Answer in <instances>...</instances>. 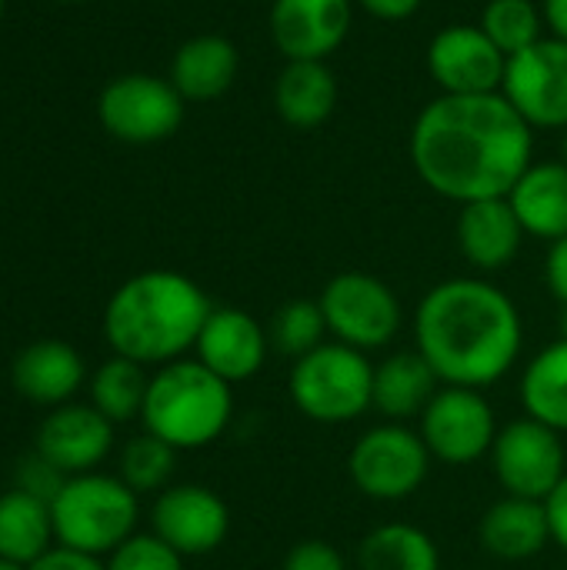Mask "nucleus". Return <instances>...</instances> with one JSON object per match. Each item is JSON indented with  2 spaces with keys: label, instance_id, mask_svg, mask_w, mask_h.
<instances>
[{
  "label": "nucleus",
  "instance_id": "nucleus-44",
  "mask_svg": "<svg viewBox=\"0 0 567 570\" xmlns=\"http://www.w3.org/2000/svg\"><path fill=\"white\" fill-rule=\"evenodd\" d=\"M0 17H3V0H0Z\"/></svg>",
  "mask_w": 567,
  "mask_h": 570
},
{
  "label": "nucleus",
  "instance_id": "nucleus-26",
  "mask_svg": "<svg viewBox=\"0 0 567 570\" xmlns=\"http://www.w3.org/2000/svg\"><path fill=\"white\" fill-rule=\"evenodd\" d=\"M521 407L528 417L567 434V337H558L521 374Z\"/></svg>",
  "mask_w": 567,
  "mask_h": 570
},
{
  "label": "nucleus",
  "instance_id": "nucleus-33",
  "mask_svg": "<svg viewBox=\"0 0 567 570\" xmlns=\"http://www.w3.org/2000/svg\"><path fill=\"white\" fill-rule=\"evenodd\" d=\"M63 481H67V474L57 471V468H53L47 458H40L37 451H30V454L17 464V471H13V488L27 491V494L40 498V501H47V504L57 498V491L63 488Z\"/></svg>",
  "mask_w": 567,
  "mask_h": 570
},
{
  "label": "nucleus",
  "instance_id": "nucleus-42",
  "mask_svg": "<svg viewBox=\"0 0 567 570\" xmlns=\"http://www.w3.org/2000/svg\"><path fill=\"white\" fill-rule=\"evenodd\" d=\"M561 160L567 164V127H565V137H561Z\"/></svg>",
  "mask_w": 567,
  "mask_h": 570
},
{
  "label": "nucleus",
  "instance_id": "nucleus-32",
  "mask_svg": "<svg viewBox=\"0 0 567 570\" xmlns=\"http://www.w3.org/2000/svg\"><path fill=\"white\" fill-rule=\"evenodd\" d=\"M107 570H184V558L157 534H134L107 554Z\"/></svg>",
  "mask_w": 567,
  "mask_h": 570
},
{
  "label": "nucleus",
  "instance_id": "nucleus-9",
  "mask_svg": "<svg viewBox=\"0 0 567 570\" xmlns=\"http://www.w3.org/2000/svg\"><path fill=\"white\" fill-rule=\"evenodd\" d=\"M184 107L187 100L170 80L154 73H124L104 87L97 117L104 130L124 144H157L177 134Z\"/></svg>",
  "mask_w": 567,
  "mask_h": 570
},
{
  "label": "nucleus",
  "instance_id": "nucleus-7",
  "mask_svg": "<svg viewBox=\"0 0 567 570\" xmlns=\"http://www.w3.org/2000/svg\"><path fill=\"white\" fill-rule=\"evenodd\" d=\"M328 334L354 351H381L388 347L404 324V311L398 294L374 274L341 271L334 274L317 297Z\"/></svg>",
  "mask_w": 567,
  "mask_h": 570
},
{
  "label": "nucleus",
  "instance_id": "nucleus-11",
  "mask_svg": "<svg viewBox=\"0 0 567 570\" xmlns=\"http://www.w3.org/2000/svg\"><path fill=\"white\" fill-rule=\"evenodd\" d=\"M491 464L505 494L548 501L567 474L565 441L555 428L525 414L498 431Z\"/></svg>",
  "mask_w": 567,
  "mask_h": 570
},
{
  "label": "nucleus",
  "instance_id": "nucleus-39",
  "mask_svg": "<svg viewBox=\"0 0 567 570\" xmlns=\"http://www.w3.org/2000/svg\"><path fill=\"white\" fill-rule=\"evenodd\" d=\"M541 13H545L548 33L567 40V0H541Z\"/></svg>",
  "mask_w": 567,
  "mask_h": 570
},
{
  "label": "nucleus",
  "instance_id": "nucleus-10",
  "mask_svg": "<svg viewBox=\"0 0 567 570\" xmlns=\"http://www.w3.org/2000/svg\"><path fill=\"white\" fill-rule=\"evenodd\" d=\"M418 421H421L418 434L431 451V458L451 468H465L491 454L495 438L501 431L495 421V407L481 391L451 387V384H444L434 394V401L424 407Z\"/></svg>",
  "mask_w": 567,
  "mask_h": 570
},
{
  "label": "nucleus",
  "instance_id": "nucleus-28",
  "mask_svg": "<svg viewBox=\"0 0 567 570\" xmlns=\"http://www.w3.org/2000/svg\"><path fill=\"white\" fill-rule=\"evenodd\" d=\"M147 387H150V377L144 371V364L137 361H127V357H110L104 361L90 381H87V391H90V404L110 421V424H127V421H137L144 414V401H147Z\"/></svg>",
  "mask_w": 567,
  "mask_h": 570
},
{
  "label": "nucleus",
  "instance_id": "nucleus-40",
  "mask_svg": "<svg viewBox=\"0 0 567 570\" xmlns=\"http://www.w3.org/2000/svg\"><path fill=\"white\" fill-rule=\"evenodd\" d=\"M0 570H27L23 564H13V561H7V558H0Z\"/></svg>",
  "mask_w": 567,
  "mask_h": 570
},
{
  "label": "nucleus",
  "instance_id": "nucleus-34",
  "mask_svg": "<svg viewBox=\"0 0 567 570\" xmlns=\"http://www.w3.org/2000/svg\"><path fill=\"white\" fill-rule=\"evenodd\" d=\"M281 570H348V561L331 541L311 538V541H301L287 551Z\"/></svg>",
  "mask_w": 567,
  "mask_h": 570
},
{
  "label": "nucleus",
  "instance_id": "nucleus-37",
  "mask_svg": "<svg viewBox=\"0 0 567 570\" xmlns=\"http://www.w3.org/2000/svg\"><path fill=\"white\" fill-rule=\"evenodd\" d=\"M548 508V524H551V541L567 551V474L565 481L551 491V498L545 501Z\"/></svg>",
  "mask_w": 567,
  "mask_h": 570
},
{
  "label": "nucleus",
  "instance_id": "nucleus-3",
  "mask_svg": "<svg viewBox=\"0 0 567 570\" xmlns=\"http://www.w3.org/2000/svg\"><path fill=\"white\" fill-rule=\"evenodd\" d=\"M211 311L207 294L187 274L144 271L110 294L104 337L117 357L164 367L194 351Z\"/></svg>",
  "mask_w": 567,
  "mask_h": 570
},
{
  "label": "nucleus",
  "instance_id": "nucleus-25",
  "mask_svg": "<svg viewBox=\"0 0 567 570\" xmlns=\"http://www.w3.org/2000/svg\"><path fill=\"white\" fill-rule=\"evenodd\" d=\"M50 548H57L50 504L20 488L3 491L0 494V558L30 568Z\"/></svg>",
  "mask_w": 567,
  "mask_h": 570
},
{
  "label": "nucleus",
  "instance_id": "nucleus-14",
  "mask_svg": "<svg viewBox=\"0 0 567 570\" xmlns=\"http://www.w3.org/2000/svg\"><path fill=\"white\" fill-rule=\"evenodd\" d=\"M231 531L227 504L204 484H170L154 498L150 534L170 544L180 558L214 554Z\"/></svg>",
  "mask_w": 567,
  "mask_h": 570
},
{
  "label": "nucleus",
  "instance_id": "nucleus-27",
  "mask_svg": "<svg viewBox=\"0 0 567 570\" xmlns=\"http://www.w3.org/2000/svg\"><path fill=\"white\" fill-rule=\"evenodd\" d=\"M361 570H441L434 538L414 524H381L358 548Z\"/></svg>",
  "mask_w": 567,
  "mask_h": 570
},
{
  "label": "nucleus",
  "instance_id": "nucleus-23",
  "mask_svg": "<svg viewBox=\"0 0 567 570\" xmlns=\"http://www.w3.org/2000/svg\"><path fill=\"white\" fill-rule=\"evenodd\" d=\"M521 227L528 237H541L548 244L567 237V164L565 160H538L531 164L515 190L508 194Z\"/></svg>",
  "mask_w": 567,
  "mask_h": 570
},
{
  "label": "nucleus",
  "instance_id": "nucleus-6",
  "mask_svg": "<svg viewBox=\"0 0 567 570\" xmlns=\"http://www.w3.org/2000/svg\"><path fill=\"white\" fill-rule=\"evenodd\" d=\"M287 391L294 407L317 424H348L374 404V364L364 351L324 341L291 364Z\"/></svg>",
  "mask_w": 567,
  "mask_h": 570
},
{
  "label": "nucleus",
  "instance_id": "nucleus-35",
  "mask_svg": "<svg viewBox=\"0 0 567 570\" xmlns=\"http://www.w3.org/2000/svg\"><path fill=\"white\" fill-rule=\"evenodd\" d=\"M27 570H107V564L94 554H80L70 548H50L40 561H33Z\"/></svg>",
  "mask_w": 567,
  "mask_h": 570
},
{
  "label": "nucleus",
  "instance_id": "nucleus-15",
  "mask_svg": "<svg viewBox=\"0 0 567 570\" xmlns=\"http://www.w3.org/2000/svg\"><path fill=\"white\" fill-rule=\"evenodd\" d=\"M354 0H271L267 30L284 60H328L344 47Z\"/></svg>",
  "mask_w": 567,
  "mask_h": 570
},
{
  "label": "nucleus",
  "instance_id": "nucleus-21",
  "mask_svg": "<svg viewBox=\"0 0 567 570\" xmlns=\"http://www.w3.org/2000/svg\"><path fill=\"white\" fill-rule=\"evenodd\" d=\"M481 548L498 561H528L551 544V524L545 501L505 494L491 504L478 524Z\"/></svg>",
  "mask_w": 567,
  "mask_h": 570
},
{
  "label": "nucleus",
  "instance_id": "nucleus-8",
  "mask_svg": "<svg viewBox=\"0 0 567 570\" xmlns=\"http://www.w3.org/2000/svg\"><path fill=\"white\" fill-rule=\"evenodd\" d=\"M431 461L434 458L418 431L388 421L358 438V444L348 454V474L364 498L394 504L421 491Z\"/></svg>",
  "mask_w": 567,
  "mask_h": 570
},
{
  "label": "nucleus",
  "instance_id": "nucleus-38",
  "mask_svg": "<svg viewBox=\"0 0 567 570\" xmlns=\"http://www.w3.org/2000/svg\"><path fill=\"white\" fill-rule=\"evenodd\" d=\"M361 3L371 17L378 20H388V23H398V20H408L421 10L424 0H354Z\"/></svg>",
  "mask_w": 567,
  "mask_h": 570
},
{
  "label": "nucleus",
  "instance_id": "nucleus-31",
  "mask_svg": "<svg viewBox=\"0 0 567 570\" xmlns=\"http://www.w3.org/2000/svg\"><path fill=\"white\" fill-rule=\"evenodd\" d=\"M177 454L170 444H164L154 434H137L124 444L120 451V464H117V478L134 491V494H150V491H164L170 488L174 468H177Z\"/></svg>",
  "mask_w": 567,
  "mask_h": 570
},
{
  "label": "nucleus",
  "instance_id": "nucleus-4",
  "mask_svg": "<svg viewBox=\"0 0 567 570\" xmlns=\"http://www.w3.org/2000/svg\"><path fill=\"white\" fill-rule=\"evenodd\" d=\"M234 417V384L207 371L197 357L157 367L144 401V431L174 451L211 448Z\"/></svg>",
  "mask_w": 567,
  "mask_h": 570
},
{
  "label": "nucleus",
  "instance_id": "nucleus-29",
  "mask_svg": "<svg viewBox=\"0 0 567 570\" xmlns=\"http://www.w3.org/2000/svg\"><path fill=\"white\" fill-rule=\"evenodd\" d=\"M478 27L491 37V43L505 57H515V53L528 50L548 30L541 3H535V0H488L485 10H481Z\"/></svg>",
  "mask_w": 567,
  "mask_h": 570
},
{
  "label": "nucleus",
  "instance_id": "nucleus-30",
  "mask_svg": "<svg viewBox=\"0 0 567 570\" xmlns=\"http://www.w3.org/2000/svg\"><path fill=\"white\" fill-rule=\"evenodd\" d=\"M267 337H271V351H277L287 361H301L304 354L317 351L328 337V321L321 304L307 297L281 304L267 324Z\"/></svg>",
  "mask_w": 567,
  "mask_h": 570
},
{
  "label": "nucleus",
  "instance_id": "nucleus-13",
  "mask_svg": "<svg viewBox=\"0 0 567 570\" xmlns=\"http://www.w3.org/2000/svg\"><path fill=\"white\" fill-rule=\"evenodd\" d=\"M424 63L441 94L475 97L501 90L508 57L478 23H448L431 37Z\"/></svg>",
  "mask_w": 567,
  "mask_h": 570
},
{
  "label": "nucleus",
  "instance_id": "nucleus-12",
  "mask_svg": "<svg viewBox=\"0 0 567 570\" xmlns=\"http://www.w3.org/2000/svg\"><path fill=\"white\" fill-rule=\"evenodd\" d=\"M501 94L528 120L531 130H565L567 40L548 33L528 50L508 57Z\"/></svg>",
  "mask_w": 567,
  "mask_h": 570
},
{
  "label": "nucleus",
  "instance_id": "nucleus-22",
  "mask_svg": "<svg viewBox=\"0 0 567 570\" xmlns=\"http://www.w3.org/2000/svg\"><path fill=\"white\" fill-rule=\"evenodd\" d=\"M274 110L294 130H314L338 110V80L328 60H287L274 80Z\"/></svg>",
  "mask_w": 567,
  "mask_h": 570
},
{
  "label": "nucleus",
  "instance_id": "nucleus-43",
  "mask_svg": "<svg viewBox=\"0 0 567 570\" xmlns=\"http://www.w3.org/2000/svg\"><path fill=\"white\" fill-rule=\"evenodd\" d=\"M67 3H87V0H67Z\"/></svg>",
  "mask_w": 567,
  "mask_h": 570
},
{
  "label": "nucleus",
  "instance_id": "nucleus-19",
  "mask_svg": "<svg viewBox=\"0 0 567 570\" xmlns=\"http://www.w3.org/2000/svg\"><path fill=\"white\" fill-rule=\"evenodd\" d=\"M454 234H458V247L465 261L485 274L508 267L521 254V244L528 237L508 197L465 204L458 214Z\"/></svg>",
  "mask_w": 567,
  "mask_h": 570
},
{
  "label": "nucleus",
  "instance_id": "nucleus-17",
  "mask_svg": "<svg viewBox=\"0 0 567 570\" xmlns=\"http://www.w3.org/2000/svg\"><path fill=\"white\" fill-rule=\"evenodd\" d=\"M194 351L207 371H214L227 384H244L264 367L271 354V337H267V327L247 311L214 307L211 317L204 321V331Z\"/></svg>",
  "mask_w": 567,
  "mask_h": 570
},
{
  "label": "nucleus",
  "instance_id": "nucleus-36",
  "mask_svg": "<svg viewBox=\"0 0 567 570\" xmlns=\"http://www.w3.org/2000/svg\"><path fill=\"white\" fill-rule=\"evenodd\" d=\"M545 277H548V287H551L555 301L561 307H567V237L551 244L548 264H545Z\"/></svg>",
  "mask_w": 567,
  "mask_h": 570
},
{
  "label": "nucleus",
  "instance_id": "nucleus-20",
  "mask_svg": "<svg viewBox=\"0 0 567 570\" xmlns=\"http://www.w3.org/2000/svg\"><path fill=\"white\" fill-rule=\"evenodd\" d=\"M241 70V53L234 40L221 33H197L184 40L170 60V83L190 104H207L224 97Z\"/></svg>",
  "mask_w": 567,
  "mask_h": 570
},
{
  "label": "nucleus",
  "instance_id": "nucleus-2",
  "mask_svg": "<svg viewBox=\"0 0 567 570\" xmlns=\"http://www.w3.org/2000/svg\"><path fill=\"white\" fill-rule=\"evenodd\" d=\"M521 347V314L491 281H441L414 311V351L434 367L441 384L485 391L515 367Z\"/></svg>",
  "mask_w": 567,
  "mask_h": 570
},
{
  "label": "nucleus",
  "instance_id": "nucleus-16",
  "mask_svg": "<svg viewBox=\"0 0 567 570\" xmlns=\"http://www.w3.org/2000/svg\"><path fill=\"white\" fill-rule=\"evenodd\" d=\"M114 448V424L94 404H60L37 428L33 451L67 478L97 471Z\"/></svg>",
  "mask_w": 567,
  "mask_h": 570
},
{
  "label": "nucleus",
  "instance_id": "nucleus-5",
  "mask_svg": "<svg viewBox=\"0 0 567 570\" xmlns=\"http://www.w3.org/2000/svg\"><path fill=\"white\" fill-rule=\"evenodd\" d=\"M140 494H134L117 474H74L50 501L53 538L60 548L80 554H114L127 538L137 534Z\"/></svg>",
  "mask_w": 567,
  "mask_h": 570
},
{
  "label": "nucleus",
  "instance_id": "nucleus-24",
  "mask_svg": "<svg viewBox=\"0 0 567 570\" xmlns=\"http://www.w3.org/2000/svg\"><path fill=\"white\" fill-rule=\"evenodd\" d=\"M441 391V377L418 351L388 354L374 367V411L394 424H408L424 414V407Z\"/></svg>",
  "mask_w": 567,
  "mask_h": 570
},
{
  "label": "nucleus",
  "instance_id": "nucleus-18",
  "mask_svg": "<svg viewBox=\"0 0 567 570\" xmlns=\"http://www.w3.org/2000/svg\"><path fill=\"white\" fill-rule=\"evenodd\" d=\"M10 381L17 394H23L30 404L40 407H60L70 404V397L87 384V367L77 347L67 341H33L27 344L13 364H10Z\"/></svg>",
  "mask_w": 567,
  "mask_h": 570
},
{
  "label": "nucleus",
  "instance_id": "nucleus-41",
  "mask_svg": "<svg viewBox=\"0 0 567 570\" xmlns=\"http://www.w3.org/2000/svg\"><path fill=\"white\" fill-rule=\"evenodd\" d=\"M561 337H567V307H561Z\"/></svg>",
  "mask_w": 567,
  "mask_h": 570
},
{
  "label": "nucleus",
  "instance_id": "nucleus-1",
  "mask_svg": "<svg viewBox=\"0 0 567 570\" xmlns=\"http://www.w3.org/2000/svg\"><path fill=\"white\" fill-rule=\"evenodd\" d=\"M414 174L458 207L508 197L535 164V130L505 94H438L411 127Z\"/></svg>",
  "mask_w": 567,
  "mask_h": 570
}]
</instances>
